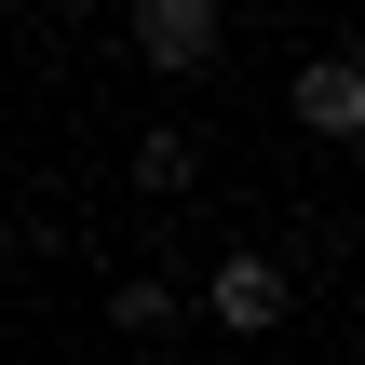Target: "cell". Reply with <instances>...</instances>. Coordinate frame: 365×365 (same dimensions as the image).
<instances>
[{"label":"cell","mask_w":365,"mask_h":365,"mask_svg":"<svg viewBox=\"0 0 365 365\" xmlns=\"http://www.w3.org/2000/svg\"><path fill=\"white\" fill-rule=\"evenodd\" d=\"M122 41H135V68L203 81V68L230 54V0H122Z\"/></svg>","instance_id":"1"},{"label":"cell","mask_w":365,"mask_h":365,"mask_svg":"<svg viewBox=\"0 0 365 365\" xmlns=\"http://www.w3.org/2000/svg\"><path fill=\"white\" fill-rule=\"evenodd\" d=\"M284 108H298V135H339V149H352L365 135V68L352 54H312V68L284 81Z\"/></svg>","instance_id":"3"},{"label":"cell","mask_w":365,"mask_h":365,"mask_svg":"<svg viewBox=\"0 0 365 365\" xmlns=\"http://www.w3.org/2000/svg\"><path fill=\"white\" fill-rule=\"evenodd\" d=\"M190 176H203V135H176V122H163V135H135V190H149V203H176Z\"/></svg>","instance_id":"4"},{"label":"cell","mask_w":365,"mask_h":365,"mask_svg":"<svg viewBox=\"0 0 365 365\" xmlns=\"http://www.w3.org/2000/svg\"><path fill=\"white\" fill-rule=\"evenodd\" d=\"M203 312H217V339H271V325L298 312V284H284L271 257H217V271H203Z\"/></svg>","instance_id":"2"},{"label":"cell","mask_w":365,"mask_h":365,"mask_svg":"<svg viewBox=\"0 0 365 365\" xmlns=\"http://www.w3.org/2000/svg\"><path fill=\"white\" fill-rule=\"evenodd\" d=\"M108 312H122V339H149V325L176 312V284H149V271H122V298H108Z\"/></svg>","instance_id":"5"}]
</instances>
